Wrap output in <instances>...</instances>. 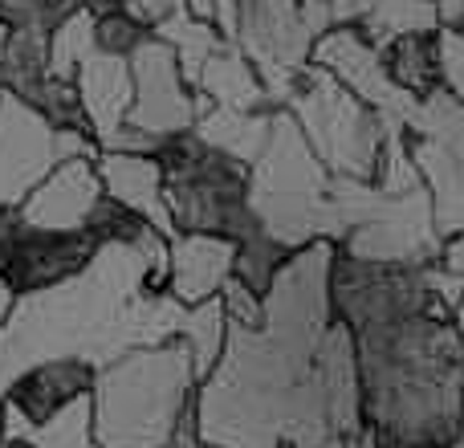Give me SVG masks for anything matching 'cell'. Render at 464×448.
Returning <instances> with one entry per match:
<instances>
[{"mask_svg": "<svg viewBox=\"0 0 464 448\" xmlns=\"http://www.w3.org/2000/svg\"><path fill=\"white\" fill-rule=\"evenodd\" d=\"M232 265H237V240L212 237V232H176L168 294L179 306L220 297V289L232 281Z\"/></svg>", "mask_w": 464, "mask_h": 448, "instance_id": "obj_11", "label": "cell"}, {"mask_svg": "<svg viewBox=\"0 0 464 448\" xmlns=\"http://www.w3.org/2000/svg\"><path fill=\"white\" fill-rule=\"evenodd\" d=\"M155 160L163 168V196L176 232H212L228 240L261 232L248 196V163L204 143L196 131L163 139Z\"/></svg>", "mask_w": 464, "mask_h": 448, "instance_id": "obj_3", "label": "cell"}, {"mask_svg": "<svg viewBox=\"0 0 464 448\" xmlns=\"http://www.w3.org/2000/svg\"><path fill=\"white\" fill-rule=\"evenodd\" d=\"M310 62L322 65L330 78L343 82L354 98H362L367 106H375L392 127L408 131L420 98L403 94V90L387 78L383 54H379V45L359 29V24H334V29H326L318 41H314Z\"/></svg>", "mask_w": 464, "mask_h": 448, "instance_id": "obj_7", "label": "cell"}, {"mask_svg": "<svg viewBox=\"0 0 464 448\" xmlns=\"http://www.w3.org/2000/svg\"><path fill=\"white\" fill-rule=\"evenodd\" d=\"M383 70L403 94L428 98L440 90V65H436V33H400L379 45Z\"/></svg>", "mask_w": 464, "mask_h": 448, "instance_id": "obj_16", "label": "cell"}, {"mask_svg": "<svg viewBox=\"0 0 464 448\" xmlns=\"http://www.w3.org/2000/svg\"><path fill=\"white\" fill-rule=\"evenodd\" d=\"M13 306H16V294L5 286V281H0V326H5V322H8V314H13Z\"/></svg>", "mask_w": 464, "mask_h": 448, "instance_id": "obj_28", "label": "cell"}, {"mask_svg": "<svg viewBox=\"0 0 464 448\" xmlns=\"http://www.w3.org/2000/svg\"><path fill=\"white\" fill-rule=\"evenodd\" d=\"M436 65H440V90L464 102V29L440 24L436 29Z\"/></svg>", "mask_w": 464, "mask_h": 448, "instance_id": "obj_25", "label": "cell"}, {"mask_svg": "<svg viewBox=\"0 0 464 448\" xmlns=\"http://www.w3.org/2000/svg\"><path fill=\"white\" fill-rule=\"evenodd\" d=\"M147 229H155V224L143 220L135 209H127V204H119L114 196H102L98 209L90 212V220H86V232L98 245H139Z\"/></svg>", "mask_w": 464, "mask_h": 448, "instance_id": "obj_24", "label": "cell"}, {"mask_svg": "<svg viewBox=\"0 0 464 448\" xmlns=\"http://www.w3.org/2000/svg\"><path fill=\"white\" fill-rule=\"evenodd\" d=\"M334 176L310 139L302 135L297 119L281 106L273 111V127L265 139V151L248 168V196L261 217V229L285 240L289 248H305L314 240H343V220L330 200Z\"/></svg>", "mask_w": 464, "mask_h": 448, "instance_id": "obj_2", "label": "cell"}, {"mask_svg": "<svg viewBox=\"0 0 464 448\" xmlns=\"http://www.w3.org/2000/svg\"><path fill=\"white\" fill-rule=\"evenodd\" d=\"M106 196L102 176L94 168V155H73L62 160L21 204V217L37 229H86L90 212L98 209V200Z\"/></svg>", "mask_w": 464, "mask_h": 448, "instance_id": "obj_10", "label": "cell"}, {"mask_svg": "<svg viewBox=\"0 0 464 448\" xmlns=\"http://www.w3.org/2000/svg\"><path fill=\"white\" fill-rule=\"evenodd\" d=\"M94 5H78L53 33H49V73L73 78L78 65L94 54Z\"/></svg>", "mask_w": 464, "mask_h": 448, "instance_id": "obj_21", "label": "cell"}, {"mask_svg": "<svg viewBox=\"0 0 464 448\" xmlns=\"http://www.w3.org/2000/svg\"><path fill=\"white\" fill-rule=\"evenodd\" d=\"M176 338L192 351V363H196V375L200 384L217 371L220 355H225V343H228V310H225V297H208V302H196V306H184V318H179V330Z\"/></svg>", "mask_w": 464, "mask_h": 448, "instance_id": "obj_17", "label": "cell"}, {"mask_svg": "<svg viewBox=\"0 0 464 448\" xmlns=\"http://www.w3.org/2000/svg\"><path fill=\"white\" fill-rule=\"evenodd\" d=\"M78 82L82 106L90 114V131L94 143H102L106 135H114L119 127H127V114L135 106V78H130V62L127 57H111L102 49L86 57L73 73Z\"/></svg>", "mask_w": 464, "mask_h": 448, "instance_id": "obj_13", "label": "cell"}, {"mask_svg": "<svg viewBox=\"0 0 464 448\" xmlns=\"http://www.w3.org/2000/svg\"><path fill=\"white\" fill-rule=\"evenodd\" d=\"M184 13L196 16V21L217 24V0H184Z\"/></svg>", "mask_w": 464, "mask_h": 448, "instance_id": "obj_27", "label": "cell"}, {"mask_svg": "<svg viewBox=\"0 0 464 448\" xmlns=\"http://www.w3.org/2000/svg\"><path fill=\"white\" fill-rule=\"evenodd\" d=\"M94 151L98 143L90 135L49 127L29 102L0 94V209H21L24 196L62 160Z\"/></svg>", "mask_w": 464, "mask_h": 448, "instance_id": "obj_5", "label": "cell"}, {"mask_svg": "<svg viewBox=\"0 0 464 448\" xmlns=\"http://www.w3.org/2000/svg\"><path fill=\"white\" fill-rule=\"evenodd\" d=\"M94 168L102 176L106 196L119 204L135 209L143 220H151L160 232L176 237V224L168 212V196H163V168L155 155H135V151H94Z\"/></svg>", "mask_w": 464, "mask_h": 448, "instance_id": "obj_12", "label": "cell"}, {"mask_svg": "<svg viewBox=\"0 0 464 448\" xmlns=\"http://www.w3.org/2000/svg\"><path fill=\"white\" fill-rule=\"evenodd\" d=\"M90 400L98 448H168L179 433H196L200 375L192 351L179 338L135 346L98 367Z\"/></svg>", "mask_w": 464, "mask_h": 448, "instance_id": "obj_1", "label": "cell"}, {"mask_svg": "<svg viewBox=\"0 0 464 448\" xmlns=\"http://www.w3.org/2000/svg\"><path fill=\"white\" fill-rule=\"evenodd\" d=\"M346 448H371V444H346Z\"/></svg>", "mask_w": 464, "mask_h": 448, "instance_id": "obj_31", "label": "cell"}, {"mask_svg": "<svg viewBox=\"0 0 464 448\" xmlns=\"http://www.w3.org/2000/svg\"><path fill=\"white\" fill-rule=\"evenodd\" d=\"M155 37H163L171 49H176L179 70H184V78H188V86H192V90H196V82H200L204 62H208V57L228 41L217 24L196 21V16L184 13V8H179V13H171V16H163V21L155 24Z\"/></svg>", "mask_w": 464, "mask_h": 448, "instance_id": "obj_19", "label": "cell"}, {"mask_svg": "<svg viewBox=\"0 0 464 448\" xmlns=\"http://www.w3.org/2000/svg\"><path fill=\"white\" fill-rule=\"evenodd\" d=\"M13 441H16V416H13V408H8V400L0 395V448Z\"/></svg>", "mask_w": 464, "mask_h": 448, "instance_id": "obj_26", "label": "cell"}, {"mask_svg": "<svg viewBox=\"0 0 464 448\" xmlns=\"http://www.w3.org/2000/svg\"><path fill=\"white\" fill-rule=\"evenodd\" d=\"M196 94L208 106H228V111H277L265 94V82L256 73V65L248 62V54L237 41H225L217 54L204 62Z\"/></svg>", "mask_w": 464, "mask_h": 448, "instance_id": "obj_14", "label": "cell"}, {"mask_svg": "<svg viewBox=\"0 0 464 448\" xmlns=\"http://www.w3.org/2000/svg\"><path fill=\"white\" fill-rule=\"evenodd\" d=\"M94 379L98 367L90 359H82V355H57V359H41L33 367H24L5 392L8 408L16 416V436L49 424L57 412H65L82 395H90Z\"/></svg>", "mask_w": 464, "mask_h": 448, "instance_id": "obj_9", "label": "cell"}, {"mask_svg": "<svg viewBox=\"0 0 464 448\" xmlns=\"http://www.w3.org/2000/svg\"><path fill=\"white\" fill-rule=\"evenodd\" d=\"M98 240L86 229H37L21 217V209L0 224V281L16 297H33L73 281L98 257Z\"/></svg>", "mask_w": 464, "mask_h": 448, "instance_id": "obj_6", "label": "cell"}, {"mask_svg": "<svg viewBox=\"0 0 464 448\" xmlns=\"http://www.w3.org/2000/svg\"><path fill=\"white\" fill-rule=\"evenodd\" d=\"M151 37H155V24L147 21L130 0L127 5L102 8L94 21V49H102V54H111V57H127L130 62Z\"/></svg>", "mask_w": 464, "mask_h": 448, "instance_id": "obj_22", "label": "cell"}, {"mask_svg": "<svg viewBox=\"0 0 464 448\" xmlns=\"http://www.w3.org/2000/svg\"><path fill=\"white\" fill-rule=\"evenodd\" d=\"M285 111L297 119L302 135L310 139V147L326 163L330 176L375 180L379 155H383L387 131H392V122L375 106L354 98L343 82L310 62L297 78Z\"/></svg>", "mask_w": 464, "mask_h": 448, "instance_id": "obj_4", "label": "cell"}, {"mask_svg": "<svg viewBox=\"0 0 464 448\" xmlns=\"http://www.w3.org/2000/svg\"><path fill=\"white\" fill-rule=\"evenodd\" d=\"M49 78V33L45 29H8L0 57V94L29 98Z\"/></svg>", "mask_w": 464, "mask_h": 448, "instance_id": "obj_18", "label": "cell"}, {"mask_svg": "<svg viewBox=\"0 0 464 448\" xmlns=\"http://www.w3.org/2000/svg\"><path fill=\"white\" fill-rule=\"evenodd\" d=\"M269 127H273V111H228V106H208V111H200V119H196L192 131L204 139V143L220 147V151H228L232 160L253 168L256 155L265 151Z\"/></svg>", "mask_w": 464, "mask_h": 448, "instance_id": "obj_15", "label": "cell"}, {"mask_svg": "<svg viewBox=\"0 0 464 448\" xmlns=\"http://www.w3.org/2000/svg\"><path fill=\"white\" fill-rule=\"evenodd\" d=\"M130 78H135V106L127 114V127L147 131L160 143L196 127V119H200L196 90L188 86L176 49L163 37H151L130 57Z\"/></svg>", "mask_w": 464, "mask_h": 448, "instance_id": "obj_8", "label": "cell"}, {"mask_svg": "<svg viewBox=\"0 0 464 448\" xmlns=\"http://www.w3.org/2000/svg\"><path fill=\"white\" fill-rule=\"evenodd\" d=\"M297 248H289L285 240H277L273 232H253V237L237 240V265H232V278L245 289H253L256 297H265L273 289V281L281 278L289 261H294Z\"/></svg>", "mask_w": 464, "mask_h": 448, "instance_id": "obj_20", "label": "cell"}, {"mask_svg": "<svg viewBox=\"0 0 464 448\" xmlns=\"http://www.w3.org/2000/svg\"><path fill=\"white\" fill-rule=\"evenodd\" d=\"M5 45H8V29L0 24V57H5Z\"/></svg>", "mask_w": 464, "mask_h": 448, "instance_id": "obj_30", "label": "cell"}, {"mask_svg": "<svg viewBox=\"0 0 464 448\" xmlns=\"http://www.w3.org/2000/svg\"><path fill=\"white\" fill-rule=\"evenodd\" d=\"M21 102H29L33 111L49 122V127L78 131V135L94 139V131H90V114H86V106H82L78 82H73V78H57V73H49V78L41 82L29 98H21Z\"/></svg>", "mask_w": 464, "mask_h": 448, "instance_id": "obj_23", "label": "cell"}, {"mask_svg": "<svg viewBox=\"0 0 464 448\" xmlns=\"http://www.w3.org/2000/svg\"><path fill=\"white\" fill-rule=\"evenodd\" d=\"M168 448H217V444H208V441H200L196 433H179L176 441H171Z\"/></svg>", "mask_w": 464, "mask_h": 448, "instance_id": "obj_29", "label": "cell"}]
</instances>
